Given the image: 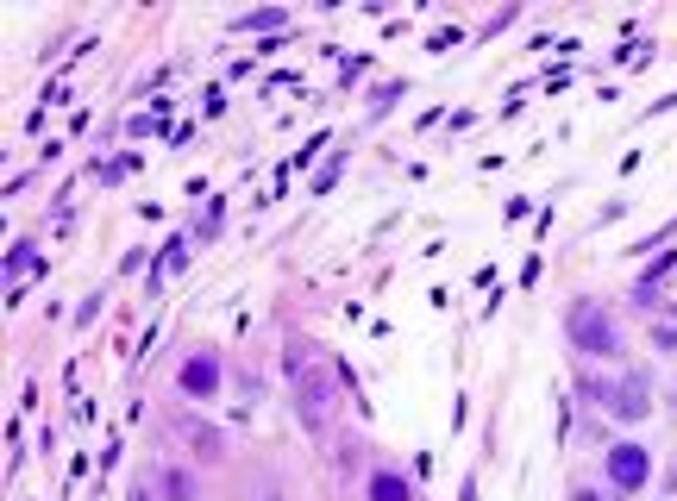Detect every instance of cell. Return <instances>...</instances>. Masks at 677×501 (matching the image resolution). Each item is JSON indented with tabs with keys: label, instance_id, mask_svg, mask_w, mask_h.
Here are the masks:
<instances>
[{
	"label": "cell",
	"instance_id": "1",
	"mask_svg": "<svg viewBox=\"0 0 677 501\" xmlns=\"http://www.w3.org/2000/svg\"><path fill=\"white\" fill-rule=\"evenodd\" d=\"M565 332H571V345L590 351V357H615L621 351V326H615V314L602 301H577L571 320H565Z\"/></svg>",
	"mask_w": 677,
	"mask_h": 501
},
{
	"label": "cell",
	"instance_id": "2",
	"mask_svg": "<svg viewBox=\"0 0 677 501\" xmlns=\"http://www.w3.org/2000/svg\"><path fill=\"white\" fill-rule=\"evenodd\" d=\"M295 370H301V420L333 426V383H326V370H308V364H295Z\"/></svg>",
	"mask_w": 677,
	"mask_h": 501
},
{
	"label": "cell",
	"instance_id": "3",
	"mask_svg": "<svg viewBox=\"0 0 677 501\" xmlns=\"http://www.w3.org/2000/svg\"><path fill=\"white\" fill-rule=\"evenodd\" d=\"M646 476H652V464H646L640 445H615V451H609V483H615V489H640Z\"/></svg>",
	"mask_w": 677,
	"mask_h": 501
},
{
	"label": "cell",
	"instance_id": "4",
	"mask_svg": "<svg viewBox=\"0 0 677 501\" xmlns=\"http://www.w3.org/2000/svg\"><path fill=\"white\" fill-rule=\"evenodd\" d=\"M609 408H615L621 420H646V408H652V383H646V376L634 370V376H627V383L615 389V401H609Z\"/></svg>",
	"mask_w": 677,
	"mask_h": 501
},
{
	"label": "cell",
	"instance_id": "5",
	"mask_svg": "<svg viewBox=\"0 0 677 501\" xmlns=\"http://www.w3.org/2000/svg\"><path fill=\"white\" fill-rule=\"evenodd\" d=\"M176 433L195 445V458H220L226 439H220V426H207V420H176Z\"/></svg>",
	"mask_w": 677,
	"mask_h": 501
},
{
	"label": "cell",
	"instance_id": "6",
	"mask_svg": "<svg viewBox=\"0 0 677 501\" xmlns=\"http://www.w3.org/2000/svg\"><path fill=\"white\" fill-rule=\"evenodd\" d=\"M182 389H189V395H214L220 389V364H214V357H189V364H182Z\"/></svg>",
	"mask_w": 677,
	"mask_h": 501
},
{
	"label": "cell",
	"instance_id": "7",
	"mask_svg": "<svg viewBox=\"0 0 677 501\" xmlns=\"http://www.w3.org/2000/svg\"><path fill=\"white\" fill-rule=\"evenodd\" d=\"M370 501H408L402 476H370Z\"/></svg>",
	"mask_w": 677,
	"mask_h": 501
},
{
	"label": "cell",
	"instance_id": "8",
	"mask_svg": "<svg viewBox=\"0 0 677 501\" xmlns=\"http://www.w3.org/2000/svg\"><path fill=\"white\" fill-rule=\"evenodd\" d=\"M283 19H289L283 7H264V13H245L239 26H245V32H276V26H283Z\"/></svg>",
	"mask_w": 677,
	"mask_h": 501
},
{
	"label": "cell",
	"instance_id": "9",
	"mask_svg": "<svg viewBox=\"0 0 677 501\" xmlns=\"http://www.w3.org/2000/svg\"><path fill=\"white\" fill-rule=\"evenodd\" d=\"M26 270H32V257H26V245H19V251L7 257V289H13V282H19V276H26Z\"/></svg>",
	"mask_w": 677,
	"mask_h": 501
},
{
	"label": "cell",
	"instance_id": "10",
	"mask_svg": "<svg viewBox=\"0 0 677 501\" xmlns=\"http://www.w3.org/2000/svg\"><path fill=\"white\" fill-rule=\"evenodd\" d=\"M170 495H176V501H189V495H195V483H189L182 470H170Z\"/></svg>",
	"mask_w": 677,
	"mask_h": 501
},
{
	"label": "cell",
	"instance_id": "11",
	"mask_svg": "<svg viewBox=\"0 0 677 501\" xmlns=\"http://www.w3.org/2000/svg\"><path fill=\"white\" fill-rule=\"evenodd\" d=\"M571 501H615V495H609V489H577Z\"/></svg>",
	"mask_w": 677,
	"mask_h": 501
},
{
	"label": "cell",
	"instance_id": "12",
	"mask_svg": "<svg viewBox=\"0 0 677 501\" xmlns=\"http://www.w3.org/2000/svg\"><path fill=\"white\" fill-rule=\"evenodd\" d=\"M251 501H283V495H276V489H264V495H251Z\"/></svg>",
	"mask_w": 677,
	"mask_h": 501
}]
</instances>
